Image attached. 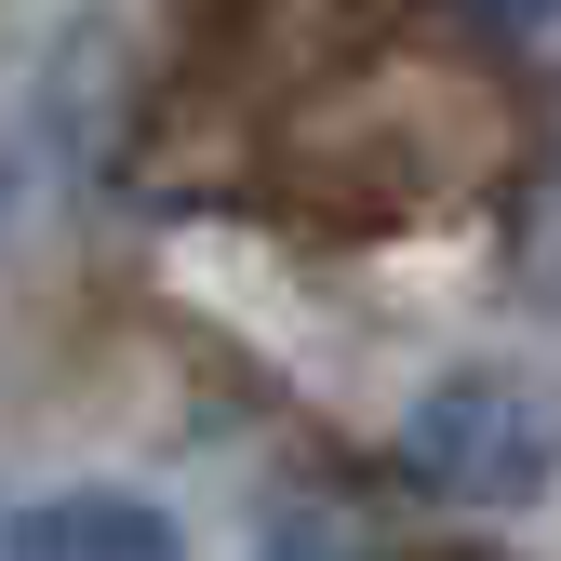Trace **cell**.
<instances>
[{
    "label": "cell",
    "instance_id": "2",
    "mask_svg": "<svg viewBox=\"0 0 561 561\" xmlns=\"http://www.w3.org/2000/svg\"><path fill=\"white\" fill-rule=\"evenodd\" d=\"M0 561H174V522L134 495H41Z\"/></svg>",
    "mask_w": 561,
    "mask_h": 561
},
{
    "label": "cell",
    "instance_id": "3",
    "mask_svg": "<svg viewBox=\"0 0 561 561\" xmlns=\"http://www.w3.org/2000/svg\"><path fill=\"white\" fill-rule=\"evenodd\" d=\"M481 14H495V27H548L561 0H481Z\"/></svg>",
    "mask_w": 561,
    "mask_h": 561
},
{
    "label": "cell",
    "instance_id": "1",
    "mask_svg": "<svg viewBox=\"0 0 561 561\" xmlns=\"http://www.w3.org/2000/svg\"><path fill=\"white\" fill-rule=\"evenodd\" d=\"M401 468L428 481V495H468V508H522L561 481V401L535 375H495V362H468L442 375L428 401L401 414Z\"/></svg>",
    "mask_w": 561,
    "mask_h": 561
}]
</instances>
